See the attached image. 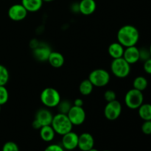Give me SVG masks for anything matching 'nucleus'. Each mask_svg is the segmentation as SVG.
Listing matches in <instances>:
<instances>
[{"label": "nucleus", "mask_w": 151, "mask_h": 151, "mask_svg": "<svg viewBox=\"0 0 151 151\" xmlns=\"http://www.w3.org/2000/svg\"><path fill=\"white\" fill-rule=\"evenodd\" d=\"M117 41L124 47L136 46L139 40V32L136 27L126 24L121 27L116 34Z\"/></svg>", "instance_id": "obj_1"}, {"label": "nucleus", "mask_w": 151, "mask_h": 151, "mask_svg": "<svg viewBox=\"0 0 151 151\" xmlns=\"http://www.w3.org/2000/svg\"><path fill=\"white\" fill-rule=\"evenodd\" d=\"M51 125L56 134L60 136L72 131L73 128V125L69 120L67 114L61 113H58L53 116Z\"/></svg>", "instance_id": "obj_2"}, {"label": "nucleus", "mask_w": 151, "mask_h": 151, "mask_svg": "<svg viewBox=\"0 0 151 151\" xmlns=\"http://www.w3.org/2000/svg\"><path fill=\"white\" fill-rule=\"evenodd\" d=\"M41 103L48 109L56 108L61 100V97L56 88L52 87L45 88L40 94Z\"/></svg>", "instance_id": "obj_3"}, {"label": "nucleus", "mask_w": 151, "mask_h": 151, "mask_svg": "<svg viewBox=\"0 0 151 151\" xmlns=\"http://www.w3.org/2000/svg\"><path fill=\"white\" fill-rule=\"evenodd\" d=\"M111 71L118 78H125L131 73V64L123 58L113 59L111 63Z\"/></svg>", "instance_id": "obj_4"}, {"label": "nucleus", "mask_w": 151, "mask_h": 151, "mask_svg": "<svg viewBox=\"0 0 151 151\" xmlns=\"http://www.w3.org/2000/svg\"><path fill=\"white\" fill-rule=\"evenodd\" d=\"M88 80L95 87H104L109 83L110 73L104 69H96L90 72Z\"/></svg>", "instance_id": "obj_5"}, {"label": "nucleus", "mask_w": 151, "mask_h": 151, "mask_svg": "<svg viewBox=\"0 0 151 151\" xmlns=\"http://www.w3.org/2000/svg\"><path fill=\"white\" fill-rule=\"evenodd\" d=\"M125 104L128 109H138L144 103V95L142 91L135 88H131L126 92L125 95Z\"/></svg>", "instance_id": "obj_6"}, {"label": "nucleus", "mask_w": 151, "mask_h": 151, "mask_svg": "<svg viewBox=\"0 0 151 151\" xmlns=\"http://www.w3.org/2000/svg\"><path fill=\"white\" fill-rule=\"evenodd\" d=\"M122 111V106L117 100L109 102L104 109L105 117L110 121L116 120L120 116Z\"/></svg>", "instance_id": "obj_7"}, {"label": "nucleus", "mask_w": 151, "mask_h": 151, "mask_svg": "<svg viewBox=\"0 0 151 151\" xmlns=\"http://www.w3.org/2000/svg\"><path fill=\"white\" fill-rule=\"evenodd\" d=\"M67 116L72 124L74 125H81L85 122L86 118V114L83 107L75 106L72 105V108L68 112Z\"/></svg>", "instance_id": "obj_8"}, {"label": "nucleus", "mask_w": 151, "mask_h": 151, "mask_svg": "<svg viewBox=\"0 0 151 151\" xmlns=\"http://www.w3.org/2000/svg\"><path fill=\"white\" fill-rule=\"evenodd\" d=\"M27 10L22 4H15L8 9L7 16L14 22H20L27 17Z\"/></svg>", "instance_id": "obj_9"}, {"label": "nucleus", "mask_w": 151, "mask_h": 151, "mask_svg": "<svg viewBox=\"0 0 151 151\" xmlns=\"http://www.w3.org/2000/svg\"><path fill=\"white\" fill-rule=\"evenodd\" d=\"M79 135L74 131H70L62 136L61 145L65 150H74L78 147Z\"/></svg>", "instance_id": "obj_10"}, {"label": "nucleus", "mask_w": 151, "mask_h": 151, "mask_svg": "<svg viewBox=\"0 0 151 151\" xmlns=\"http://www.w3.org/2000/svg\"><path fill=\"white\" fill-rule=\"evenodd\" d=\"M53 114L48 108H43L39 109L35 114V119L41 125V126L50 125L52 124L53 119Z\"/></svg>", "instance_id": "obj_11"}, {"label": "nucleus", "mask_w": 151, "mask_h": 151, "mask_svg": "<svg viewBox=\"0 0 151 151\" xmlns=\"http://www.w3.org/2000/svg\"><path fill=\"white\" fill-rule=\"evenodd\" d=\"M52 50L49 46L46 45L45 44L39 43L35 48L33 49L32 54L34 58L38 61H47L48 58L51 53Z\"/></svg>", "instance_id": "obj_12"}, {"label": "nucleus", "mask_w": 151, "mask_h": 151, "mask_svg": "<svg viewBox=\"0 0 151 151\" xmlns=\"http://www.w3.org/2000/svg\"><path fill=\"white\" fill-rule=\"evenodd\" d=\"M94 146V139L89 133H83L78 137V147L81 151H88Z\"/></svg>", "instance_id": "obj_13"}, {"label": "nucleus", "mask_w": 151, "mask_h": 151, "mask_svg": "<svg viewBox=\"0 0 151 151\" xmlns=\"http://www.w3.org/2000/svg\"><path fill=\"white\" fill-rule=\"evenodd\" d=\"M122 58L131 65L137 63L139 60V49L136 46L125 47Z\"/></svg>", "instance_id": "obj_14"}, {"label": "nucleus", "mask_w": 151, "mask_h": 151, "mask_svg": "<svg viewBox=\"0 0 151 151\" xmlns=\"http://www.w3.org/2000/svg\"><path fill=\"white\" fill-rule=\"evenodd\" d=\"M79 13L84 16H89L94 13L97 4L94 0H81L79 3Z\"/></svg>", "instance_id": "obj_15"}, {"label": "nucleus", "mask_w": 151, "mask_h": 151, "mask_svg": "<svg viewBox=\"0 0 151 151\" xmlns=\"http://www.w3.org/2000/svg\"><path fill=\"white\" fill-rule=\"evenodd\" d=\"M47 61L49 62L50 66L52 67L58 69V68L62 67L64 64L65 58L64 56L59 52L55 51H52L50 53V56L48 58Z\"/></svg>", "instance_id": "obj_16"}, {"label": "nucleus", "mask_w": 151, "mask_h": 151, "mask_svg": "<svg viewBox=\"0 0 151 151\" xmlns=\"http://www.w3.org/2000/svg\"><path fill=\"white\" fill-rule=\"evenodd\" d=\"M125 47L119 42H113L108 47V53L113 59L119 58L123 56Z\"/></svg>", "instance_id": "obj_17"}, {"label": "nucleus", "mask_w": 151, "mask_h": 151, "mask_svg": "<svg viewBox=\"0 0 151 151\" xmlns=\"http://www.w3.org/2000/svg\"><path fill=\"white\" fill-rule=\"evenodd\" d=\"M39 134L40 137L43 141L46 142H50L55 139L56 133L52 125H50L41 127L39 129Z\"/></svg>", "instance_id": "obj_18"}, {"label": "nucleus", "mask_w": 151, "mask_h": 151, "mask_svg": "<svg viewBox=\"0 0 151 151\" xmlns=\"http://www.w3.org/2000/svg\"><path fill=\"white\" fill-rule=\"evenodd\" d=\"M44 1L42 0H22L21 4L25 7L27 12L35 13L41 10Z\"/></svg>", "instance_id": "obj_19"}, {"label": "nucleus", "mask_w": 151, "mask_h": 151, "mask_svg": "<svg viewBox=\"0 0 151 151\" xmlns=\"http://www.w3.org/2000/svg\"><path fill=\"white\" fill-rule=\"evenodd\" d=\"M139 116L144 121L151 120V104L143 103L138 109Z\"/></svg>", "instance_id": "obj_20"}, {"label": "nucleus", "mask_w": 151, "mask_h": 151, "mask_svg": "<svg viewBox=\"0 0 151 151\" xmlns=\"http://www.w3.org/2000/svg\"><path fill=\"white\" fill-rule=\"evenodd\" d=\"M94 86L91 83V81L88 79H85L80 83L79 91L82 95L88 96L92 93L93 89H94Z\"/></svg>", "instance_id": "obj_21"}, {"label": "nucleus", "mask_w": 151, "mask_h": 151, "mask_svg": "<svg viewBox=\"0 0 151 151\" xmlns=\"http://www.w3.org/2000/svg\"><path fill=\"white\" fill-rule=\"evenodd\" d=\"M148 86V81L147 78L143 76H138L133 81V88L139 91H143L147 88Z\"/></svg>", "instance_id": "obj_22"}, {"label": "nucleus", "mask_w": 151, "mask_h": 151, "mask_svg": "<svg viewBox=\"0 0 151 151\" xmlns=\"http://www.w3.org/2000/svg\"><path fill=\"white\" fill-rule=\"evenodd\" d=\"M10 74L7 68L0 64V86H5L8 83Z\"/></svg>", "instance_id": "obj_23"}, {"label": "nucleus", "mask_w": 151, "mask_h": 151, "mask_svg": "<svg viewBox=\"0 0 151 151\" xmlns=\"http://www.w3.org/2000/svg\"><path fill=\"white\" fill-rule=\"evenodd\" d=\"M72 105L69 100H60V102L59 103V104L58 105V106L56 108L58 109V113L64 114H67L68 112L69 111L70 109L72 108Z\"/></svg>", "instance_id": "obj_24"}, {"label": "nucleus", "mask_w": 151, "mask_h": 151, "mask_svg": "<svg viewBox=\"0 0 151 151\" xmlns=\"http://www.w3.org/2000/svg\"><path fill=\"white\" fill-rule=\"evenodd\" d=\"M9 100L8 90L5 86H0V106L6 104Z\"/></svg>", "instance_id": "obj_25"}, {"label": "nucleus", "mask_w": 151, "mask_h": 151, "mask_svg": "<svg viewBox=\"0 0 151 151\" xmlns=\"http://www.w3.org/2000/svg\"><path fill=\"white\" fill-rule=\"evenodd\" d=\"M1 151H19V147L16 142L9 141L3 145Z\"/></svg>", "instance_id": "obj_26"}, {"label": "nucleus", "mask_w": 151, "mask_h": 151, "mask_svg": "<svg viewBox=\"0 0 151 151\" xmlns=\"http://www.w3.org/2000/svg\"><path fill=\"white\" fill-rule=\"evenodd\" d=\"M104 99L107 103L116 100V94L113 90H107L104 93Z\"/></svg>", "instance_id": "obj_27"}, {"label": "nucleus", "mask_w": 151, "mask_h": 151, "mask_svg": "<svg viewBox=\"0 0 151 151\" xmlns=\"http://www.w3.org/2000/svg\"><path fill=\"white\" fill-rule=\"evenodd\" d=\"M151 58L149 49L141 48L139 49V60H143L145 61L146 60Z\"/></svg>", "instance_id": "obj_28"}, {"label": "nucleus", "mask_w": 151, "mask_h": 151, "mask_svg": "<svg viewBox=\"0 0 151 151\" xmlns=\"http://www.w3.org/2000/svg\"><path fill=\"white\" fill-rule=\"evenodd\" d=\"M142 131L145 135H150L151 134V120L144 121L142 125Z\"/></svg>", "instance_id": "obj_29"}, {"label": "nucleus", "mask_w": 151, "mask_h": 151, "mask_svg": "<svg viewBox=\"0 0 151 151\" xmlns=\"http://www.w3.org/2000/svg\"><path fill=\"white\" fill-rule=\"evenodd\" d=\"M44 151H65L61 145L51 144L49 145Z\"/></svg>", "instance_id": "obj_30"}, {"label": "nucleus", "mask_w": 151, "mask_h": 151, "mask_svg": "<svg viewBox=\"0 0 151 151\" xmlns=\"http://www.w3.org/2000/svg\"><path fill=\"white\" fill-rule=\"evenodd\" d=\"M143 69L148 75H151V58L144 61L143 63Z\"/></svg>", "instance_id": "obj_31"}, {"label": "nucleus", "mask_w": 151, "mask_h": 151, "mask_svg": "<svg viewBox=\"0 0 151 151\" xmlns=\"http://www.w3.org/2000/svg\"><path fill=\"white\" fill-rule=\"evenodd\" d=\"M73 106H79V107H83V100L81 98L75 99V101H74Z\"/></svg>", "instance_id": "obj_32"}, {"label": "nucleus", "mask_w": 151, "mask_h": 151, "mask_svg": "<svg viewBox=\"0 0 151 151\" xmlns=\"http://www.w3.org/2000/svg\"><path fill=\"white\" fill-rule=\"evenodd\" d=\"M32 127L34 128V129H35V130H39L40 128H41V125H40V124L38 123V122H37V121L35 120V119H34V120L32 121Z\"/></svg>", "instance_id": "obj_33"}, {"label": "nucleus", "mask_w": 151, "mask_h": 151, "mask_svg": "<svg viewBox=\"0 0 151 151\" xmlns=\"http://www.w3.org/2000/svg\"><path fill=\"white\" fill-rule=\"evenodd\" d=\"M88 151H99V150H97V149H96V148H94V147H93V148L90 149V150H88Z\"/></svg>", "instance_id": "obj_34"}, {"label": "nucleus", "mask_w": 151, "mask_h": 151, "mask_svg": "<svg viewBox=\"0 0 151 151\" xmlns=\"http://www.w3.org/2000/svg\"><path fill=\"white\" fill-rule=\"evenodd\" d=\"M43 1H45V2H50V1H54V0H42Z\"/></svg>", "instance_id": "obj_35"}, {"label": "nucleus", "mask_w": 151, "mask_h": 151, "mask_svg": "<svg viewBox=\"0 0 151 151\" xmlns=\"http://www.w3.org/2000/svg\"><path fill=\"white\" fill-rule=\"evenodd\" d=\"M149 51H150V56H151V44H150V47H149Z\"/></svg>", "instance_id": "obj_36"}, {"label": "nucleus", "mask_w": 151, "mask_h": 151, "mask_svg": "<svg viewBox=\"0 0 151 151\" xmlns=\"http://www.w3.org/2000/svg\"><path fill=\"white\" fill-rule=\"evenodd\" d=\"M103 151H111V150H103Z\"/></svg>", "instance_id": "obj_37"}, {"label": "nucleus", "mask_w": 151, "mask_h": 151, "mask_svg": "<svg viewBox=\"0 0 151 151\" xmlns=\"http://www.w3.org/2000/svg\"><path fill=\"white\" fill-rule=\"evenodd\" d=\"M1 106H0V111H1Z\"/></svg>", "instance_id": "obj_38"}]
</instances>
